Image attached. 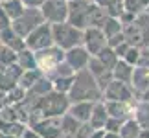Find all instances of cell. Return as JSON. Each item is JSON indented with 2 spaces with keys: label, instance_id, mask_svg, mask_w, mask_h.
<instances>
[{
  "label": "cell",
  "instance_id": "6da1fadb",
  "mask_svg": "<svg viewBox=\"0 0 149 138\" xmlns=\"http://www.w3.org/2000/svg\"><path fill=\"white\" fill-rule=\"evenodd\" d=\"M70 103L74 101H100L103 100V90L100 89L96 77L90 74L88 68H83L74 74V83L68 92Z\"/></svg>",
  "mask_w": 149,
  "mask_h": 138
},
{
  "label": "cell",
  "instance_id": "7a4b0ae2",
  "mask_svg": "<svg viewBox=\"0 0 149 138\" xmlns=\"http://www.w3.org/2000/svg\"><path fill=\"white\" fill-rule=\"evenodd\" d=\"M68 109H70V98H68V94L57 92V90H50L48 94L39 98L37 105H35V109H33V112L30 116L28 125L33 123L39 118H44V116H63V114L68 112Z\"/></svg>",
  "mask_w": 149,
  "mask_h": 138
},
{
  "label": "cell",
  "instance_id": "3957f363",
  "mask_svg": "<svg viewBox=\"0 0 149 138\" xmlns=\"http://www.w3.org/2000/svg\"><path fill=\"white\" fill-rule=\"evenodd\" d=\"M123 35H125V41L131 46L147 48L149 46V13L147 11L138 13L131 24L123 26Z\"/></svg>",
  "mask_w": 149,
  "mask_h": 138
},
{
  "label": "cell",
  "instance_id": "277c9868",
  "mask_svg": "<svg viewBox=\"0 0 149 138\" xmlns=\"http://www.w3.org/2000/svg\"><path fill=\"white\" fill-rule=\"evenodd\" d=\"M52 31H54V44L65 52L83 44V30L76 28L68 20L59 22V24H52Z\"/></svg>",
  "mask_w": 149,
  "mask_h": 138
},
{
  "label": "cell",
  "instance_id": "5b68a950",
  "mask_svg": "<svg viewBox=\"0 0 149 138\" xmlns=\"http://www.w3.org/2000/svg\"><path fill=\"white\" fill-rule=\"evenodd\" d=\"M35 61H37V68L48 77L50 74L65 61V50H61L59 46H55V44L50 46V48L39 50V52H35Z\"/></svg>",
  "mask_w": 149,
  "mask_h": 138
},
{
  "label": "cell",
  "instance_id": "8992f818",
  "mask_svg": "<svg viewBox=\"0 0 149 138\" xmlns=\"http://www.w3.org/2000/svg\"><path fill=\"white\" fill-rule=\"evenodd\" d=\"M94 0H68V22L79 30H87Z\"/></svg>",
  "mask_w": 149,
  "mask_h": 138
},
{
  "label": "cell",
  "instance_id": "52a82bcc",
  "mask_svg": "<svg viewBox=\"0 0 149 138\" xmlns=\"http://www.w3.org/2000/svg\"><path fill=\"white\" fill-rule=\"evenodd\" d=\"M26 48H30L31 52H39L44 48L54 46V31H52V24L44 20L41 26H37L33 31H30L24 37Z\"/></svg>",
  "mask_w": 149,
  "mask_h": 138
},
{
  "label": "cell",
  "instance_id": "ba28073f",
  "mask_svg": "<svg viewBox=\"0 0 149 138\" xmlns=\"http://www.w3.org/2000/svg\"><path fill=\"white\" fill-rule=\"evenodd\" d=\"M44 22V17L41 13V8H26L24 13L11 22V28L19 33V35L26 37L30 31H33L37 26H41Z\"/></svg>",
  "mask_w": 149,
  "mask_h": 138
},
{
  "label": "cell",
  "instance_id": "9c48e42d",
  "mask_svg": "<svg viewBox=\"0 0 149 138\" xmlns=\"http://www.w3.org/2000/svg\"><path fill=\"white\" fill-rule=\"evenodd\" d=\"M103 100L105 101H136L138 96L131 83H123L118 79H112L109 87L103 90Z\"/></svg>",
  "mask_w": 149,
  "mask_h": 138
},
{
  "label": "cell",
  "instance_id": "30bf717a",
  "mask_svg": "<svg viewBox=\"0 0 149 138\" xmlns=\"http://www.w3.org/2000/svg\"><path fill=\"white\" fill-rule=\"evenodd\" d=\"M44 20L50 24H59L68 20V0H44L41 6Z\"/></svg>",
  "mask_w": 149,
  "mask_h": 138
},
{
  "label": "cell",
  "instance_id": "8fae6325",
  "mask_svg": "<svg viewBox=\"0 0 149 138\" xmlns=\"http://www.w3.org/2000/svg\"><path fill=\"white\" fill-rule=\"evenodd\" d=\"M31 129H35L41 138H59L61 136V116H44L30 123Z\"/></svg>",
  "mask_w": 149,
  "mask_h": 138
},
{
  "label": "cell",
  "instance_id": "7c38bea8",
  "mask_svg": "<svg viewBox=\"0 0 149 138\" xmlns=\"http://www.w3.org/2000/svg\"><path fill=\"white\" fill-rule=\"evenodd\" d=\"M83 46L88 50L90 55H98L105 46H109L107 37L101 28H87V30H83Z\"/></svg>",
  "mask_w": 149,
  "mask_h": 138
},
{
  "label": "cell",
  "instance_id": "4fadbf2b",
  "mask_svg": "<svg viewBox=\"0 0 149 138\" xmlns=\"http://www.w3.org/2000/svg\"><path fill=\"white\" fill-rule=\"evenodd\" d=\"M90 57L92 55L88 54V50L85 48L83 44L65 52V61L68 63V66H70L74 72H79V70H83V68H87L88 63H90Z\"/></svg>",
  "mask_w": 149,
  "mask_h": 138
},
{
  "label": "cell",
  "instance_id": "5bb4252c",
  "mask_svg": "<svg viewBox=\"0 0 149 138\" xmlns=\"http://www.w3.org/2000/svg\"><path fill=\"white\" fill-rule=\"evenodd\" d=\"M136 101H105L107 112H109V116H112V118H118V120H122V122H127V120L134 118Z\"/></svg>",
  "mask_w": 149,
  "mask_h": 138
},
{
  "label": "cell",
  "instance_id": "9a60e30c",
  "mask_svg": "<svg viewBox=\"0 0 149 138\" xmlns=\"http://www.w3.org/2000/svg\"><path fill=\"white\" fill-rule=\"evenodd\" d=\"M87 68L90 70V74L96 77V81H98V85H100L101 90H105V89L109 87V83L114 79V77H112V70H111V68H107L96 55L90 57V63H88Z\"/></svg>",
  "mask_w": 149,
  "mask_h": 138
},
{
  "label": "cell",
  "instance_id": "2e32d148",
  "mask_svg": "<svg viewBox=\"0 0 149 138\" xmlns=\"http://www.w3.org/2000/svg\"><path fill=\"white\" fill-rule=\"evenodd\" d=\"M22 68L17 65H11L8 68H2L0 70V90H4V92H9L11 89H15L17 85H19V79L22 76Z\"/></svg>",
  "mask_w": 149,
  "mask_h": 138
},
{
  "label": "cell",
  "instance_id": "e0dca14e",
  "mask_svg": "<svg viewBox=\"0 0 149 138\" xmlns=\"http://www.w3.org/2000/svg\"><path fill=\"white\" fill-rule=\"evenodd\" d=\"M0 41H2V44L6 46V48H11L15 52H20L26 48V41L24 37L19 35L13 28H6V30L0 31Z\"/></svg>",
  "mask_w": 149,
  "mask_h": 138
},
{
  "label": "cell",
  "instance_id": "ac0fdd59",
  "mask_svg": "<svg viewBox=\"0 0 149 138\" xmlns=\"http://www.w3.org/2000/svg\"><path fill=\"white\" fill-rule=\"evenodd\" d=\"M131 85H133L136 96L140 98L149 89V68L134 66V74H133V79H131Z\"/></svg>",
  "mask_w": 149,
  "mask_h": 138
},
{
  "label": "cell",
  "instance_id": "d6986e66",
  "mask_svg": "<svg viewBox=\"0 0 149 138\" xmlns=\"http://www.w3.org/2000/svg\"><path fill=\"white\" fill-rule=\"evenodd\" d=\"M109 120V112H107V105L105 101L100 100L94 103V109H92V114H90V127L92 129H105V123Z\"/></svg>",
  "mask_w": 149,
  "mask_h": 138
},
{
  "label": "cell",
  "instance_id": "ffe728a7",
  "mask_svg": "<svg viewBox=\"0 0 149 138\" xmlns=\"http://www.w3.org/2000/svg\"><path fill=\"white\" fill-rule=\"evenodd\" d=\"M94 103L96 101H74V103H70L68 114L74 116L76 120H79V122H88L90 114H92V109H94Z\"/></svg>",
  "mask_w": 149,
  "mask_h": 138
},
{
  "label": "cell",
  "instance_id": "44dd1931",
  "mask_svg": "<svg viewBox=\"0 0 149 138\" xmlns=\"http://www.w3.org/2000/svg\"><path fill=\"white\" fill-rule=\"evenodd\" d=\"M81 123L83 122L76 120L74 116H70L68 112L63 114V116H61V136L59 138H76L77 129H79Z\"/></svg>",
  "mask_w": 149,
  "mask_h": 138
},
{
  "label": "cell",
  "instance_id": "7402d4cb",
  "mask_svg": "<svg viewBox=\"0 0 149 138\" xmlns=\"http://www.w3.org/2000/svg\"><path fill=\"white\" fill-rule=\"evenodd\" d=\"M133 74H134V66L129 65V63L123 61V59H120L116 63V66L112 68V77L118 79V81H123V83H131Z\"/></svg>",
  "mask_w": 149,
  "mask_h": 138
},
{
  "label": "cell",
  "instance_id": "603a6c76",
  "mask_svg": "<svg viewBox=\"0 0 149 138\" xmlns=\"http://www.w3.org/2000/svg\"><path fill=\"white\" fill-rule=\"evenodd\" d=\"M96 4H100L109 17H116L120 19L122 13L125 11V0H94Z\"/></svg>",
  "mask_w": 149,
  "mask_h": 138
},
{
  "label": "cell",
  "instance_id": "cb8c5ba5",
  "mask_svg": "<svg viewBox=\"0 0 149 138\" xmlns=\"http://www.w3.org/2000/svg\"><path fill=\"white\" fill-rule=\"evenodd\" d=\"M28 127H30V125L24 123V122H6V120H0V131L6 133V135H9V136H13V138L22 136Z\"/></svg>",
  "mask_w": 149,
  "mask_h": 138
},
{
  "label": "cell",
  "instance_id": "d4e9b609",
  "mask_svg": "<svg viewBox=\"0 0 149 138\" xmlns=\"http://www.w3.org/2000/svg\"><path fill=\"white\" fill-rule=\"evenodd\" d=\"M134 120L140 123L142 129H149V101H144L138 98L134 105Z\"/></svg>",
  "mask_w": 149,
  "mask_h": 138
},
{
  "label": "cell",
  "instance_id": "484cf974",
  "mask_svg": "<svg viewBox=\"0 0 149 138\" xmlns=\"http://www.w3.org/2000/svg\"><path fill=\"white\" fill-rule=\"evenodd\" d=\"M17 65H19L22 70H33V68H37L35 52H31L30 48H24V50L17 52Z\"/></svg>",
  "mask_w": 149,
  "mask_h": 138
},
{
  "label": "cell",
  "instance_id": "4316f807",
  "mask_svg": "<svg viewBox=\"0 0 149 138\" xmlns=\"http://www.w3.org/2000/svg\"><path fill=\"white\" fill-rule=\"evenodd\" d=\"M42 76H44V74L39 70V68H33V70H24V72H22V76H20V79H19V87H22L24 90H30Z\"/></svg>",
  "mask_w": 149,
  "mask_h": 138
},
{
  "label": "cell",
  "instance_id": "83f0119b",
  "mask_svg": "<svg viewBox=\"0 0 149 138\" xmlns=\"http://www.w3.org/2000/svg\"><path fill=\"white\" fill-rule=\"evenodd\" d=\"M50 90H54V85H52V79L50 77H46V76H42L39 81L33 85V87L30 89V90H26L30 96H33V98H42L44 94H48Z\"/></svg>",
  "mask_w": 149,
  "mask_h": 138
},
{
  "label": "cell",
  "instance_id": "f1b7e54d",
  "mask_svg": "<svg viewBox=\"0 0 149 138\" xmlns=\"http://www.w3.org/2000/svg\"><path fill=\"white\" fill-rule=\"evenodd\" d=\"M140 133H142V127H140V123L136 122L134 118L123 122L122 129H120V136H122V138H138Z\"/></svg>",
  "mask_w": 149,
  "mask_h": 138
},
{
  "label": "cell",
  "instance_id": "f546056e",
  "mask_svg": "<svg viewBox=\"0 0 149 138\" xmlns=\"http://www.w3.org/2000/svg\"><path fill=\"white\" fill-rule=\"evenodd\" d=\"M0 4H2V8L6 9V13L11 17V20H15L17 17H20L26 9V6H24L22 0H6V2H0Z\"/></svg>",
  "mask_w": 149,
  "mask_h": 138
},
{
  "label": "cell",
  "instance_id": "4dcf8cb0",
  "mask_svg": "<svg viewBox=\"0 0 149 138\" xmlns=\"http://www.w3.org/2000/svg\"><path fill=\"white\" fill-rule=\"evenodd\" d=\"M101 30H103V33H105V37H107V41H109L111 37H114V35H118V33L123 31V24H122V20H120V19H116V17H109Z\"/></svg>",
  "mask_w": 149,
  "mask_h": 138
},
{
  "label": "cell",
  "instance_id": "1f68e13d",
  "mask_svg": "<svg viewBox=\"0 0 149 138\" xmlns=\"http://www.w3.org/2000/svg\"><path fill=\"white\" fill-rule=\"evenodd\" d=\"M96 57H98V59H100V61H101L107 68H111V70H112L114 66H116V63L120 61L118 54L114 52V48H111V46H105V48H103V50H101Z\"/></svg>",
  "mask_w": 149,
  "mask_h": 138
},
{
  "label": "cell",
  "instance_id": "d6a6232c",
  "mask_svg": "<svg viewBox=\"0 0 149 138\" xmlns=\"http://www.w3.org/2000/svg\"><path fill=\"white\" fill-rule=\"evenodd\" d=\"M72 83H74V76H65V77H55V79H52L54 90L65 92V94H68V92H70Z\"/></svg>",
  "mask_w": 149,
  "mask_h": 138
},
{
  "label": "cell",
  "instance_id": "836d02e7",
  "mask_svg": "<svg viewBox=\"0 0 149 138\" xmlns=\"http://www.w3.org/2000/svg\"><path fill=\"white\" fill-rule=\"evenodd\" d=\"M140 55H142V48H138V46H129V50L125 52V55L122 57V59L127 61L129 65H133V66H138Z\"/></svg>",
  "mask_w": 149,
  "mask_h": 138
},
{
  "label": "cell",
  "instance_id": "e575fe53",
  "mask_svg": "<svg viewBox=\"0 0 149 138\" xmlns=\"http://www.w3.org/2000/svg\"><path fill=\"white\" fill-rule=\"evenodd\" d=\"M24 98H26V90L17 85L15 89H11L8 92V105H17V103L24 101Z\"/></svg>",
  "mask_w": 149,
  "mask_h": 138
},
{
  "label": "cell",
  "instance_id": "d590c367",
  "mask_svg": "<svg viewBox=\"0 0 149 138\" xmlns=\"http://www.w3.org/2000/svg\"><path fill=\"white\" fill-rule=\"evenodd\" d=\"M0 120H6V122H20L19 120V112H17L15 105H6L0 109Z\"/></svg>",
  "mask_w": 149,
  "mask_h": 138
},
{
  "label": "cell",
  "instance_id": "8d00e7d4",
  "mask_svg": "<svg viewBox=\"0 0 149 138\" xmlns=\"http://www.w3.org/2000/svg\"><path fill=\"white\" fill-rule=\"evenodd\" d=\"M74 74H76V72H74L72 68L68 66V63H66V61H63L61 65L57 66V68H55V70H54V72L50 74L48 77H50V79H55V77H65V76H74Z\"/></svg>",
  "mask_w": 149,
  "mask_h": 138
},
{
  "label": "cell",
  "instance_id": "74e56055",
  "mask_svg": "<svg viewBox=\"0 0 149 138\" xmlns=\"http://www.w3.org/2000/svg\"><path fill=\"white\" fill-rule=\"evenodd\" d=\"M122 125H123V122H122V120L109 116L107 123H105V131H107V133H120V129H122Z\"/></svg>",
  "mask_w": 149,
  "mask_h": 138
},
{
  "label": "cell",
  "instance_id": "f35d334b",
  "mask_svg": "<svg viewBox=\"0 0 149 138\" xmlns=\"http://www.w3.org/2000/svg\"><path fill=\"white\" fill-rule=\"evenodd\" d=\"M11 17L6 13V9L2 8V4H0V31L6 30V28H11Z\"/></svg>",
  "mask_w": 149,
  "mask_h": 138
},
{
  "label": "cell",
  "instance_id": "ab89813d",
  "mask_svg": "<svg viewBox=\"0 0 149 138\" xmlns=\"http://www.w3.org/2000/svg\"><path fill=\"white\" fill-rule=\"evenodd\" d=\"M92 127H90V123L88 122H83L81 125H79V129H77V135H76V138H88L90 135H92Z\"/></svg>",
  "mask_w": 149,
  "mask_h": 138
},
{
  "label": "cell",
  "instance_id": "60d3db41",
  "mask_svg": "<svg viewBox=\"0 0 149 138\" xmlns=\"http://www.w3.org/2000/svg\"><path fill=\"white\" fill-rule=\"evenodd\" d=\"M138 66H146V68H149V48H142V55H140Z\"/></svg>",
  "mask_w": 149,
  "mask_h": 138
},
{
  "label": "cell",
  "instance_id": "b9f144b4",
  "mask_svg": "<svg viewBox=\"0 0 149 138\" xmlns=\"http://www.w3.org/2000/svg\"><path fill=\"white\" fill-rule=\"evenodd\" d=\"M129 46H131V44H129L127 41H125V43H122V44H118L116 48H114V52H116V54H118V57H120V59H122V57L125 55V52L129 50Z\"/></svg>",
  "mask_w": 149,
  "mask_h": 138
},
{
  "label": "cell",
  "instance_id": "7bdbcfd3",
  "mask_svg": "<svg viewBox=\"0 0 149 138\" xmlns=\"http://www.w3.org/2000/svg\"><path fill=\"white\" fill-rule=\"evenodd\" d=\"M26 8H41L44 4V0H22Z\"/></svg>",
  "mask_w": 149,
  "mask_h": 138
},
{
  "label": "cell",
  "instance_id": "ee69618b",
  "mask_svg": "<svg viewBox=\"0 0 149 138\" xmlns=\"http://www.w3.org/2000/svg\"><path fill=\"white\" fill-rule=\"evenodd\" d=\"M22 138H41V135L37 133L35 129H31V127H28L24 131V135H22Z\"/></svg>",
  "mask_w": 149,
  "mask_h": 138
},
{
  "label": "cell",
  "instance_id": "f6af8a7d",
  "mask_svg": "<svg viewBox=\"0 0 149 138\" xmlns=\"http://www.w3.org/2000/svg\"><path fill=\"white\" fill-rule=\"evenodd\" d=\"M88 138H105V129H94Z\"/></svg>",
  "mask_w": 149,
  "mask_h": 138
},
{
  "label": "cell",
  "instance_id": "bcb514c9",
  "mask_svg": "<svg viewBox=\"0 0 149 138\" xmlns=\"http://www.w3.org/2000/svg\"><path fill=\"white\" fill-rule=\"evenodd\" d=\"M8 105V92H4V90H0V109Z\"/></svg>",
  "mask_w": 149,
  "mask_h": 138
},
{
  "label": "cell",
  "instance_id": "7dc6e473",
  "mask_svg": "<svg viewBox=\"0 0 149 138\" xmlns=\"http://www.w3.org/2000/svg\"><path fill=\"white\" fill-rule=\"evenodd\" d=\"M105 138H122V136H120V133H107L105 131Z\"/></svg>",
  "mask_w": 149,
  "mask_h": 138
},
{
  "label": "cell",
  "instance_id": "c3c4849f",
  "mask_svg": "<svg viewBox=\"0 0 149 138\" xmlns=\"http://www.w3.org/2000/svg\"><path fill=\"white\" fill-rule=\"evenodd\" d=\"M138 138H149V129H142V133Z\"/></svg>",
  "mask_w": 149,
  "mask_h": 138
},
{
  "label": "cell",
  "instance_id": "681fc988",
  "mask_svg": "<svg viewBox=\"0 0 149 138\" xmlns=\"http://www.w3.org/2000/svg\"><path fill=\"white\" fill-rule=\"evenodd\" d=\"M140 100H144V101H149V89H147V90L144 92V94L140 96Z\"/></svg>",
  "mask_w": 149,
  "mask_h": 138
},
{
  "label": "cell",
  "instance_id": "f907efd6",
  "mask_svg": "<svg viewBox=\"0 0 149 138\" xmlns=\"http://www.w3.org/2000/svg\"><path fill=\"white\" fill-rule=\"evenodd\" d=\"M0 138H13V136H9V135H6V133H2V131H0Z\"/></svg>",
  "mask_w": 149,
  "mask_h": 138
},
{
  "label": "cell",
  "instance_id": "816d5d0a",
  "mask_svg": "<svg viewBox=\"0 0 149 138\" xmlns=\"http://www.w3.org/2000/svg\"><path fill=\"white\" fill-rule=\"evenodd\" d=\"M4 48V44H2V41H0V50H2Z\"/></svg>",
  "mask_w": 149,
  "mask_h": 138
},
{
  "label": "cell",
  "instance_id": "f5cc1de1",
  "mask_svg": "<svg viewBox=\"0 0 149 138\" xmlns=\"http://www.w3.org/2000/svg\"><path fill=\"white\" fill-rule=\"evenodd\" d=\"M146 11H147V13H149V6H147V9H146Z\"/></svg>",
  "mask_w": 149,
  "mask_h": 138
},
{
  "label": "cell",
  "instance_id": "db71d44e",
  "mask_svg": "<svg viewBox=\"0 0 149 138\" xmlns=\"http://www.w3.org/2000/svg\"><path fill=\"white\" fill-rule=\"evenodd\" d=\"M0 2H6V0H0Z\"/></svg>",
  "mask_w": 149,
  "mask_h": 138
},
{
  "label": "cell",
  "instance_id": "11a10c76",
  "mask_svg": "<svg viewBox=\"0 0 149 138\" xmlns=\"http://www.w3.org/2000/svg\"><path fill=\"white\" fill-rule=\"evenodd\" d=\"M19 138H22V136H19Z\"/></svg>",
  "mask_w": 149,
  "mask_h": 138
},
{
  "label": "cell",
  "instance_id": "9f6ffc18",
  "mask_svg": "<svg viewBox=\"0 0 149 138\" xmlns=\"http://www.w3.org/2000/svg\"><path fill=\"white\" fill-rule=\"evenodd\" d=\"M147 48H149V46H147Z\"/></svg>",
  "mask_w": 149,
  "mask_h": 138
}]
</instances>
